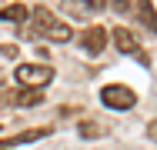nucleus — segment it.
I'll use <instances>...</instances> for the list:
<instances>
[{
  "label": "nucleus",
  "instance_id": "1",
  "mask_svg": "<svg viewBox=\"0 0 157 150\" xmlns=\"http://www.w3.org/2000/svg\"><path fill=\"white\" fill-rule=\"evenodd\" d=\"M20 37L24 40H54V43H63V40H70V30L50 13V7H33L30 20L20 27Z\"/></svg>",
  "mask_w": 157,
  "mask_h": 150
},
{
  "label": "nucleus",
  "instance_id": "2",
  "mask_svg": "<svg viewBox=\"0 0 157 150\" xmlns=\"http://www.w3.org/2000/svg\"><path fill=\"white\" fill-rule=\"evenodd\" d=\"M13 77H17V84H20V87L44 90L50 80H54V70H50L47 63H20V67L13 70Z\"/></svg>",
  "mask_w": 157,
  "mask_h": 150
},
{
  "label": "nucleus",
  "instance_id": "3",
  "mask_svg": "<svg viewBox=\"0 0 157 150\" xmlns=\"http://www.w3.org/2000/svg\"><path fill=\"white\" fill-rule=\"evenodd\" d=\"M100 100H104V107H110V110H130L134 103H137V93L124 84H110V87L100 90Z\"/></svg>",
  "mask_w": 157,
  "mask_h": 150
},
{
  "label": "nucleus",
  "instance_id": "4",
  "mask_svg": "<svg viewBox=\"0 0 157 150\" xmlns=\"http://www.w3.org/2000/svg\"><path fill=\"white\" fill-rule=\"evenodd\" d=\"M107 40H110V33L104 27H87L80 33V50H84V54H100V50L107 47Z\"/></svg>",
  "mask_w": 157,
  "mask_h": 150
},
{
  "label": "nucleus",
  "instance_id": "5",
  "mask_svg": "<svg viewBox=\"0 0 157 150\" xmlns=\"http://www.w3.org/2000/svg\"><path fill=\"white\" fill-rule=\"evenodd\" d=\"M114 47L121 54H140V37L130 33L127 27H114Z\"/></svg>",
  "mask_w": 157,
  "mask_h": 150
},
{
  "label": "nucleus",
  "instance_id": "6",
  "mask_svg": "<svg viewBox=\"0 0 157 150\" xmlns=\"http://www.w3.org/2000/svg\"><path fill=\"white\" fill-rule=\"evenodd\" d=\"M3 100H7V103H20V107H33V103H40V100H44V90L20 87V90H13V93H7Z\"/></svg>",
  "mask_w": 157,
  "mask_h": 150
},
{
  "label": "nucleus",
  "instance_id": "7",
  "mask_svg": "<svg viewBox=\"0 0 157 150\" xmlns=\"http://www.w3.org/2000/svg\"><path fill=\"white\" fill-rule=\"evenodd\" d=\"M0 20H10V24H27L30 20V7L27 3H10L0 10Z\"/></svg>",
  "mask_w": 157,
  "mask_h": 150
},
{
  "label": "nucleus",
  "instance_id": "8",
  "mask_svg": "<svg viewBox=\"0 0 157 150\" xmlns=\"http://www.w3.org/2000/svg\"><path fill=\"white\" fill-rule=\"evenodd\" d=\"M50 133V127H37V130H27V133H17L13 140H7V144H33V140H40V137H47Z\"/></svg>",
  "mask_w": 157,
  "mask_h": 150
},
{
  "label": "nucleus",
  "instance_id": "9",
  "mask_svg": "<svg viewBox=\"0 0 157 150\" xmlns=\"http://www.w3.org/2000/svg\"><path fill=\"white\" fill-rule=\"evenodd\" d=\"M63 10H67L70 17H87V13H94V10L87 7V0H63Z\"/></svg>",
  "mask_w": 157,
  "mask_h": 150
},
{
  "label": "nucleus",
  "instance_id": "10",
  "mask_svg": "<svg viewBox=\"0 0 157 150\" xmlns=\"http://www.w3.org/2000/svg\"><path fill=\"white\" fill-rule=\"evenodd\" d=\"M140 17H144V24H147L151 30H157V17H154V10H151L147 0H140Z\"/></svg>",
  "mask_w": 157,
  "mask_h": 150
},
{
  "label": "nucleus",
  "instance_id": "11",
  "mask_svg": "<svg viewBox=\"0 0 157 150\" xmlns=\"http://www.w3.org/2000/svg\"><path fill=\"white\" fill-rule=\"evenodd\" d=\"M110 3H114L117 13H130V10H134V0H110Z\"/></svg>",
  "mask_w": 157,
  "mask_h": 150
},
{
  "label": "nucleus",
  "instance_id": "12",
  "mask_svg": "<svg viewBox=\"0 0 157 150\" xmlns=\"http://www.w3.org/2000/svg\"><path fill=\"white\" fill-rule=\"evenodd\" d=\"M87 7L97 13V10H104V7H107V0H87Z\"/></svg>",
  "mask_w": 157,
  "mask_h": 150
},
{
  "label": "nucleus",
  "instance_id": "13",
  "mask_svg": "<svg viewBox=\"0 0 157 150\" xmlns=\"http://www.w3.org/2000/svg\"><path fill=\"white\" fill-rule=\"evenodd\" d=\"M147 140L157 144V120H151V127H147Z\"/></svg>",
  "mask_w": 157,
  "mask_h": 150
},
{
  "label": "nucleus",
  "instance_id": "14",
  "mask_svg": "<svg viewBox=\"0 0 157 150\" xmlns=\"http://www.w3.org/2000/svg\"><path fill=\"white\" fill-rule=\"evenodd\" d=\"M0 150H3V147H0Z\"/></svg>",
  "mask_w": 157,
  "mask_h": 150
}]
</instances>
